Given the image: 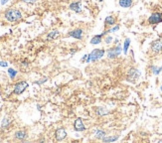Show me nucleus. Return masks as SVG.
Here are the masks:
<instances>
[{"mask_svg":"<svg viewBox=\"0 0 162 143\" xmlns=\"http://www.w3.org/2000/svg\"><path fill=\"white\" fill-rule=\"evenodd\" d=\"M4 16L6 18V20H8L9 22H16L22 18V14L17 9H9L5 12Z\"/></svg>","mask_w":162,"mask_h":143,"instance_id":"nucleus-1","label":"nucleus"},{"mask_svg":"<svg viewBox=\"0 0 162 143\" xmlns=\"http://www.w3.org/2000/svg\"><path fill=\"white\" fill-rule=\"evenodd\" d=\"M104 51L103 49H95L91 52L88 55V59L86 61V63H90V62H96L98 60L101 59L104 56Z\"/></svg>","mask_w":162,"mask_h":143,"instance_id":"nucleus-2","label":"nucleus"},{"mask_svg":"<svg viewBox=\"0 0 162 143\" xmlns=\"http://www.w3.org/2000/svg\"><path fill=\"white\" fill-rule=\"evenodd\" d=\"M122 51V48L121 45H117L116 47H113V48H111L108 50V58L109 59H114L116 58L117 56L121 55Z\"/></svg>","mask_w":162,"mask_h":143,"instance_id":"nucleus-3","label":"nucleus"},{"mask_svg":"<svg viewBox=\"0 0 162 143\" xmlns=\"http://www.w3.org/2000/svg\"><path fill=\"white\" fill-rule=\"evenodd\" d=\"M139 76H140V72L138 71L137 69L132 68V69H130L128 73H127V80H128V82L134 83L135 80L139 78Z\"/></svg>","mask_w":162,"mask_h":143,"instance_id":"nucleus-4","label":"nucleus"},{"mask_svg":"<svg viewBox=\"0 0 162 143\" xmlns=\"http://www.w3.org/2000/svg\"><path fill=\"white\" fill-rule=\"evenodd\" d=\"M27 88H28L27 82H24V80H23V82L17 83L14 87V93L15 95H21Z\"/></svg>","mask_w":162,"mask_h":143,"instance_id":"nucleus-5","label":"nucleus"},{"mask_svg":"<svg viewBox=\"0 0 162 143\" xmlns=\"http://www.w3.org/2000/svg\"><path fill=\"white\" fill-rule=\"evenodd\" d=\"M151 50L154 53H159L162 50V38H159L151 43Z\"/></svg>","mask_w":162,"mask_h":143,"instance_id":"nucleus-6","label":"nucleus"},{"mask_svg":"<svg viewBox=\"0 0 162 143\" xmlns=\"http://www.w3.org/2000/svg\"><path fill=\"white\" fill-rule=\"evenodd\" d=\"M148 22L152 25L158 24V23L162 22V14L161 13H153V14L148 18Z\"/></svg>","mask_w":162,"mask_h":143,"instance_id":"nucleus-7","label":"nucleus"},{"mask_svg":"<svg viewBox=\"0 0 162 143\" xmlns=\"http://www.w3.org/2000/svg\"><path fill=\"white\" fill-rule=\"evenodd\" d=\"M55 137H56V139L58 140V141H61V140H64L65 138L67 137V132L65 130V128H58L55 132Z\"/></svg>","mask_w":162,"mask_h":143,"instance_id":"nucleus-8","label":"nucleus"},{"mask_svg":"<svg viewBox=\"0 0 162 143\" xmlns=\"http://www.w3.org/2000/svg\"><path fill=\"white\" fill-rule=\"evenodd\" d=\"M74 128H75L76 131H79V132L86 130V127H85V125H83L82 119H81V118H77V119H76L75 123H74Z\"/></svg>","mask_w":162,"mask_h":143,"instance_id":"nucleus-9","label":"nucleus"},{"mask_svg":"<svg viewBox=\"0 0 162 143\" xmlns=\"http://www.w3.org/2000/svg\"><path fill=\"white\" fill-rule=\"evenodd\" d=\"M68 35L70 36V37H73L75 39H78V40H81L83 37V30L82 29H75L71 31Z\"/></svg>","mask_w":162,"mask_h":143,"instance_id":"nucleus-10","label":"nucleus"},{"mask_svg":"<svg viewBox=\"0 0 162 143\" xmlns=\"http://www.w3.org/2000/svg\"><path fill=\"white\" fill-rule=\"evenodd\" d=\"M69 8L71 9L72 11H75L76 13H81V12H82V6H81V1L73 2V3L70 4Z\"/></svg>","mask_w":162,"mask_h":143,"instance_id":"nucleus-11","label":"nucleus"},{"mask_svg":"<svg viewBox=\"0 0 162 143\" xmlns=\"http://www.w3.org/2000/svg\"><path fill=\"white\" fill-rule=\"evenodd\" d=\"M60 36V32L57 30H53L51 31L50 33L47 35V40L48 41H52V40H55V39H57Z\"/></svg>","mask_w":162,"mask_h":143,"instance_id":"nucleus-12","label":"nucleus"},{"mask_svg":"<svg viewBox=\"0 0 162 143\" xmlns=\"http://www.w3.org/2000/svg\"><path fill=\"white\" fill-rule=\"evenodd\" d=\"M116 24V18L113 16H108L104 20V25L106 26H113Z\"/></svg>","mask_w":162,"mask_h":143,"instance_id":"nucleus-13","label":"nucleus"},{"mask_svg":"<svg viewBox=\"0 0 162 143\" xmlns=\"http://www.w3.org/2000/svg\"><path fill=\"white\" fill-rule=\"evenodd\" d=\"M119 5L123 8H129L132 5V0H119Z\"/></svg>","mask_w":162,"mask_h":143,"instance_id":"nucleus-14","label":"nucleus"},{"mask_svg":"<svg viewBox=\"0 0 162 143\" xmlns=\"http://www.w3.org/2000/svg\"><path fill=\"white\" fill-rule=\"evenodd\" d=\"M118 139V136H116V135H111V136H104L103 139H101V141L103 142H114L116 141V140Z\"/></svg>","mask_w":162,"mask_h":143,"instance_id":"nucleus-15","label":"nucleus"},{"mask_svg":"<svg viewBox=\"0 0 162 143\" xmlns=\"http://www.w3.org/2000/svg\"><path fill=\"white\" fill-rule=\"evenodd\" d=\"M101 38H103L101 34V35L93 36V37L91 38V45H98V44H100L101 42Z\"/></svg>","mask_w":162,"mask_h":143,"instance_id":"nucleus-16","label":"nucleus"},{"mask_svg":"<svg viewBox=\"0 0 162 143\" xmlns=\"http://www.w3.org/2000/svg\"><path fill=\"white\" fill-rule=\"evenodd\" d=\"M15 137L19 140H24L26 139V137H27V133H26L24 130H19L15 133Z\"/></svg>","mask_w":162,"mask_h":143,"instance_id":"nucleus-17","label":"nucleus"},{"mask_svg":"<svg viewBox=\"0 0 162 143\" xmlns=\"http://www.w3.org/2000/svg\"><path fill=\"white\" fill-rule=\"evenodd\" d=\"M96 110V112L98 113V115H101V116L106 115V114H108V110H106V108H104V107H98Z\"/></svg>","mask_w":162,"mask_h":143,"instance_id":"nucleus-18","label":"nucleus"},{"mask_svg":"<svg viewBox=\"0 0 162 143\" xmlns=\"http://www.w3.org/2000/svg\"><path fill=\"white\" fill-rule=\"evenodd\" d=\"M130 45V39H125V41H124V44H123V52H124V54L126 55L127 54V50H128V47Z\"/></svg>","mask_w":162,"mask_h":143,"instance_id":"nucleus-19","label":"nucleus"},{"mask_svg":"<svg viewBox=\"0 0 162 143\" xmlns=\"http://www.w3.org/2000/svg\"><path fill=\"white\" fill-rule=\"evenodd\" d=\"M106 136V132L103 130H98L96 132V139H103Z\"/></svg>","mask_w":162,"mask_h":143,"instance_id":"nucleus-20","label":"nucleus"},{"mask_svg":"<svg viewBox=\"0 0 162 143\" xmlns=\"http://www.w3.org/2000/svg\"><path fill=\"white\" fill-rule=\"evenodd\" d=\"M8 75H9V77L11 78V79H14V78L16 77V75H17V72L15 71V70H13V69H9L8 70Z\"/></svg>","mask_w":162,"mask_h":143,"instance_id":"nucleus-21","label":"nucleus"},{"mask_svg":"<svg viewBox=\"0 0 162 143\" xmlns=\"http://www.w3.org/2000/svg\"><path fill=\"white\" fill-rule=\"evenodd\" d=\"M9 123H10V121H9V119L8 118H4L3 119V121H2V128H7V127L9 126Z\"/></svg>","mask_w":162,"mask_h":143,"instance_id":"nucleus-22","label":"nucleus"},{"mask_svg":"<svg viewBox=\"0 0 162 143\" xmlns=\"http://www.w3.org/2000/svg\"><path fill=\"white\" fill-rule=\"evenodd\" d=\"M151 70H152L153 74L154 75H158L159 73H160L162 71V67L160 68H156V67H151Z\"/></svg>","mask_w":162,"mask_h":143,"instance_id":"nucleus-23","label":"nucleus"},{"mask_svg":"<svg viewBox=\"0 0 162 143\" xmlns=\"http://www.w3.org/2000/svg\"><path fill=\"white\" fill-rule=\"evenodd\" d=\"M118 29H119V25H116V26H114V27H112L111 29H108L106 31H108V33H113V32H116Z\"/></svg>","mask_w":162,"mask_h":143,"instance_id":"nucleus-24","label":"nucleus"},{"mask_svg":"<svg viewBox=\"0 0 162 143\" xmlns=\"http://www.w3.org/2000/svg\"><path fill=\"white\" fill-rule=\"evenodd\" d=\"M47 78H44V79H42L41 80H38V82H35L34 84H36V85H42L43 83H45V82H47Z\"/></svg>","mask_w":162,"mask_h":143,"instance_id":"nucleus-25","label":"nucleus"},{"mask_svg":"<svg viewBox=\"0 0 162 143\" xmlns=\"http://www.w3.org/2000/svg\"><path fill=\"white\" fill-rule=\"evenodd\" d=\"M111 40H112V38L111 37V36H108V37L106 38V40H104V41H106V44H111Z\"/></svg>","mask_w":162,"mask_h":143,"instance_id":"nucleus-26","label":"nucleus"},{"mask_svg":"<svg viewBox=\"0 0 162 143\" xmlns=\"http://www.w3.org/2000/svg\"><path fill=\"white\" fill-rule=\"evenodd\" d=\"M23 2H25V3H35V2H37L38 0H22Z\"/></svg>","mask_w":162,"mask_h":143,"instance_id":"nucleus-27","label":"nucleus"},{"mask_svg":"<svg viewBox=\"0 0 162 143\" xmlns=\"http://www.w3.org/2000/svg\"><path fill=\"white\" fill-rule=\"evenodd\" d=\"M7 66H8V64L6 62H0V67H7Z\"/></svg>","mask_w":162,"mask_h":143,"instance_id":"nucleus-28","label":"nucleus"},{"mask_svg":"<svg viewBox=\"0 0 162 143\" xmlns=\"http://www.w3.org/2000/svg\"><path fill=\"white\" fill-rule=\"evenodd\" d=\"M8 1H9V0H1V5H5Z\"/></svg>","mask_w":162,"mask_h":143,"instance_id":"nucleus-29","label":"nucleus"},{"mask_svg":"<svg viewBox=\"0 0 162 143\" xmlns=\"http://www.w3.org/2000/svg\"><path fill=\"white\" fill-rule=\"evenodd\" d=\"M87 59H88V55H85L82 58V62H83V61H87Z\"/></svg>","mask_w":162,"mask_h":143,"instance_id":"nucleus-30","label":"nucleus"},{"mask_svg":"<svg viewBox=\"0 0 162 143\" xmlns=\"http://www.w3.org/2000/svg\"><path fill=\"white\" fill-rule=\"evenodd\" d=\"M78 50H77V49H73V50H71V54H72V55H73V54H75L76 53V52H77Z\"/></svg>","mask_w":162,"mask_h":143,"instance_id":"nucleus-31","label":"nucleus"},{"mask_svg":"<svg viewBox=\"0 0 162 143\" xmlns=\"http://www.w3.org/2000/svg\"><path fill=\"white\" fill-rule=\"evenodd\" d=\"M23 65H24V66H27L28 63H27V62H26V61H24V62H23Z\"/></svg>","mask_w":162,"mask_h":143,"instance_id":"nucleus-32","label":"nucleus"},{"mask_svg":"<svg viewBox=\"0 0 162 143\" xmlns=\"http://www.w3.org/2000/svg\"><path fill=\"white\" fill-rule=\"evenodd\" d=\"M114 43H116V44H118V40H117V39H116V40L114 41Z\"/></svg>","mask_w":162,"mask_h":143,"instance_id":"nucleus-33","label":"nucleus"},{"mask_svg":"<svg viewBox=\"0 0 162 143\" xmlns=\"http://www.w3.org/2000/svg\"><path fill=\"white\" fill-rule=\"evenodd\" d=\"M160 90H161V92H162V85H161V88H160Z\"/></svg>","mask_w":162,"mask_h":143,"instance_id":"nucleus-34","label":"nucleus"}]
</instances>
